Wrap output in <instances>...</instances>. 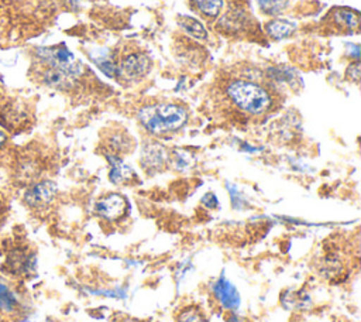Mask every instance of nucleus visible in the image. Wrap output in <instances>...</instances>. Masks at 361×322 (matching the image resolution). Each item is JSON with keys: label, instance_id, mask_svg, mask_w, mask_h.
Listing matches in <instances>:
<instances>
[{"label": "nucleus", "instance_id": "1", "mask_svg": "<svg viewBox=\"0 0 361 322\" xmlns=\"http://www.w3.org/2000/svg\"><path fill=\"white\" fill-rule=\"evenodd\" d=\"M137 119L142 129L152 136H165L180 130L188 121V110L169 102H159L142 106Z\"/></svg>", "mask_w": 361, "mask_h": 322}, {"label": "nucleus", "instance_id": "2", "mask_svg": "<svg viewBox=\"0 0 361 322\" xmlns=\"http://www.w3.org/2000/svg\"><path fill=\"white\" fill-rule=\"evenodd\" d=\"M226 95L231 103L250 116H261L271 110L274 97L271 92L252 80L234 79L226 88Z\"/></svg>", "mask_w": 361, "mask_h": 322}, {"label": "nucleus", "instance_id": "3", "mask_svg": "<svg viewBox=\"0 0 361 322\" xmlns=\"http://www.w3.org/2000/svg\"><path fill=\"white\" fill-rule=\"evenodd\" d=\"M320 278L330 284H340L351 274V254L341 239H329L319 253L314 266Z\"/></svg>", "mask_w": 361, "mask_h": 322}, {"label": "nucleus", "instance_id": "4", "mask_svg": "<svg viewBox=\"0 0 361 322\" xmlns=\"http://www.w3.org/2000/svg\"><path fill=\"white\" fill-rule=\"evenodd\" d=\"M37 56L45 62L48 68L62 72L69 79H75L82 73V64L65 45L38 48Z\"/></svg>", "mask_w": 361, "mask_h": 322}, {"label": "nucleus", "instance_id": "5", "mask_svg": "<svg viewBox=\"0 0 361 322\" xmlns=\"http://www.w3.org/2000/svg\"><path fill=\"white\" fill-rule=\"evenodd\" d=\"M4 266L10 275L30 278L37 270V254L30 247H16L7 254Z\"/></svg>", "mask_w": 361, "mask_h": 322}, {"label": "nucleus", "instance_id": "6", "mask_svg": "<svg viewBox=\"0 0 361 322\" xmlns=\"http://www.w3.org/2000/svg\"><path fill=\"white\" fill-rule=\"evenodd\" d=\"M58 188L51 179H41L27 186L23 195V202L32 210H44L54 202Z\"/></svg>", "mask_w": 361, "mask_h": 322}, {"label": "nucleus", "instance_id": "7", "mask_svg": "<svg viewBox=\"0 0 361 322\" xmlns=\"http://www.w3.org/2000/svg\"><path fill=\"white\" fill-rule=\"evenodd\" d=\"M96 213L109 220V222H118L128 213V202L126 196L120 193H109L96 202Z\"/></svg>", "mask_w": 361, "mask_h": 322}, {"label": "nucleus", "instance_id": "8", "mask_svg": "<svg viewBox=\"0 0 361 322\" xmlns=\"http://www.w3.org/2000/svg\"><path fill=\"white\" fill-rule=\"evenodd\" d=\"M151 68V61L147 54L135 51L128 52L121 58L118 72L120 76H126L127 79H138L148 73Z\"/></svg>", "mask_w": 361, "mask_h": 322}, {"label": "nucleus", "instance_id": "9", "mask_svg": "<svg viewBox=\"0 0 361 322\" xmlns=\"http://www.w3.org/2000/svg\"><path fill=\"white\" fill-rule=\"evenodd\" d=\"M169 160L168 150L159 143H148L141 151V165L147 172L161 171Z\"/></svg>", "mask_w": 361, "mask_h": 322}, {"label": "nucleus", "instance_id": "10", "mask_svg": "<svg viewBox=\"0 0 361 322\" xmlns=\"http://www.w3.org/2000/svg\"><path fill=\"white\" fill-rule=\"evenodd\" d=\"M23 312V298L20 292L3 277H0V314L16 316Z\"/></svg>", "mask_w": 361, "mask_h": 322}, {"label": "nucleus", "instance_id": "11", "mask_svg": "<svg viewBox=\"0 0 361 322\" xmlns=\"http://www.w3.org/2000/svg\"><path fill=\"white\" fill-rule=\"evenodd\" d=\"M213 297L227 311H234L238 306V292L235 287L224 277H220L213 285Z\"/></svg>", "mask_w": 361, "mask_h": 322}, {"label": "nucleus", "instance_id": "12", "mask_svg": "<svg viewBox=\"0 0 361 322\" xmlns=\"http://www.w3.org/2000/svg\"><path fill=\"white\" fill-rule=\"evenodd\" d=\"M104 157L110 165L109 178L113 184L124 185V184H131L137 179V174L134 172V169L127 164H124L121 157L111 155V154H104Z\"/></svg>", "mask_w": 361, "mask_h": 322}, {"label": "nucleus", "instance_id": "13", "mask_svg": "<svg viewBox=\"0 0 361 322\" xmlns=\"http://www.w3.org/2000/svg\"><path fill=\"white\" fill-rule=\"evenodd\" d=\"M104 154H111L120 157L121 154H127L133 148V138L126 130H113L104 137Z\"/></svg>", "mask_w": 361, "mask_h": 322}, {"label": "nucleus", "instance_id": "14", "mask_svg": "<svg viewBox=\"0 0 361 322\" xmlns=\"http://www.w3.org/2000/svg\"><path fill=\"white\" fill-rule=\"evenodd\" d=\"M267 32L274 40H283L293 34L296 30V24L289 20H272L267 24Z\"/></svg>", "mask_w": 361, "mask_h": 322}, {"label": "nucleus", "instance_id": "15", "mask_svg": "<svg viewBox=\"0 0 361 322\" xmlns=\"http://www.w3.org/2000/svg\"><path fill=\"white\" fill-rule=\"evenodd\" d=\"M175 322H207V316L197 304H189L176 312Z\"/></svg>", "mask_w": 361, "mask_h": 322}, {"label": "nucleus", "instance_id": "16", "mask_svg": "<svg viewBox=\"0 0 361 322\" xmlns=\"http://www.w3.org/2000/svg\"><path fill=\"white\" fill-rule=\"evenodd\" d=\"M179 25L183 28L189 35L197 38V40H206L207 38V30L206 27L196 18H192L189 16H180L179 17Z\"/></svg>", "mask_w": 361, "mask_h": 322}, {"label": "nucleus", "instance_id": "17", "mask_svg": "<svg viewBox=\"0 0 361 322\" xmlns=\"http://www.w3.org/2000/svg\"><path fill=\"white\" fill-rule=\"evenodd\" d=\"M334 20L340 25H344L345 28L354 30V28L358 27L360 13L355 11V10H350V8H337V11L334 14Z\"/></svg>", "mask_w": 361, "mask_h": 322}, {"label": "nucleus", "instance_id": "18", "mask_svg": "<svg viewBox=\"0 0 361 322\" xmlns=\"http://www.w3.org/2000/svg\"><path fill=\"white\" fill-rule=\"evenodd\" d=\"M192 3L206 17H217L223 7V0H192Z\"/></svg>", "mask_w": 361, "mask_h": 322}, {"label": "nucleus", "instance_id": "19", "mask_svg": "<svg viewBox=\"0 0 361 322\" xmlns=\"http://www.w3.org/2000/svg\"><path fill=\"white\" fill-rule=\"evenodd\" d=\"M69 80L71 79L68 76H65L62 72H59L56 69H52V68H48L44 73V82L48 86H52V88H58V89L66 88Z\"/></svg>", "mask_w": 361, "mask_h": 322}, {"label": "nucleus", "instance_id": "20", "mask_svg": "<svg viewBox=\"0 0 361 322\" xmlns=\"http://www.w3.org/2000/svg\"><path fill=\"white\" fill-rule=\"evenodd\" d=\"M258 6L265 14L275 16L286 7V0H258Z\"/></svg>", "mask_w": 361, "mask_h": 322}, {"label": "nucleus", "instance_id": "21", "mask_svg": "<svg viewBox=\"0 0 361 322\" xmlns=\"http://www.w3.org/2000/svg\"><path fill=\"white\" fill-rule=\"evenodd\" d=\"M94 61H96L99 69H100L103 73H106L107 76H110V78H117V76H120L118 66H117L109 56H103V58L100 56L99 59H94Z\"/></svg>", "mask_w": 361, "mask_h": 322}, {"label": "nucleus", "instance_id": "22", "mask_svg": "<svg viewBox=\"0 0 361 322\" xmlns=\"http://www.w3.org/2000/svg\"><path fill=\"white\" fill-rule=\"evenodd\" d=\"M348 73H350V78L353 80H355V82L358 80V78H360V65H358V62H355L354 65H350Z\"/></svg>", "mask_w": 361, "mask_h": 322}, {"label": "nucleus", "instance_id": "23", "mask_svg": "<svg viewBox=\"0 0 361 322\" xmlns=\"http://www.w3.org/2000/svg\"><path fill=\"white\" fill-rule=\"evenodd\" d=\"M7 143H8V136L4 130L0 129V153H3L7 147Z\"/></svg>", "mask_w": 361, "mask_h": 322}, {"label": "nucleus", "instance_id": "24", "mask_svg": "<svg viewBox=\"0 0 361 322\" xmlns=\"http://www.w3.org/2000/svg\"><path fill=\"white\" fill-rule=\"evenodd\" d=\"M230 314L227 315V322H247L244 318L238 316L237 314H234L233 311H228Z\"/></svg>", "mask_w": 361, "mask_h": 322}, {"label": "nucleus", "instance_id": "25", "mask_svg": "<svg viewBox=\"0 0 361 322\" xmlns=\"http://www.w3.org/2000/svg\"><path fill=\"white\" fill-rule=\"evenodd\" d=\"M3 208H4V202H3V196H1V192H0V215L3 212Z\"/></svg>", "mask_w": 361, "mask_h": 322}, {"label": "nucleus", "instance_id": "26", "mask_svg": "<svg viewBox=\"0 0 361 322\" xmlns=\"http://www.w3.org/2000/svg\"><path fill=\"white\" fill-rule=\"evenodd\" d=\"M0 322H7V321H6V316H3L1 314H0Z\"/></svg>", "mask_w": 361, "mask_h": 322}]
</instances>
